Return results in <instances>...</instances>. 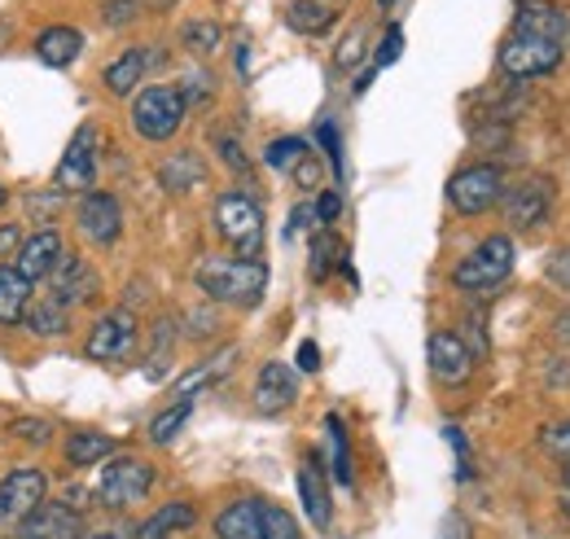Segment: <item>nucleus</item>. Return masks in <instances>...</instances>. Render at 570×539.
Here are the masks:
<instances>
[{
    "label": "nucleus",
    "instance_id": "obj_8",
    "mask_svg": "<svg viewBox=\"0 0 570 539\" xmlns=\"http://www.w3.org/2000/svg\"><path fill=\"white\" fill-rule=\"evenodd\" d=\"M137 337H141L137 316H132L128 307H115V312H106V316L88 330L83 355L97 360V364H119V360H128V355L137 351Z\"/></svg>",
    "mask_w": 570,
    "mask_h": 539
},
{
    "label": "nucleus",
    "instance_id": "obj_30",
    "mask_svg": "<svg viewBox=\"0 0 570 539\" xmlns=\"http://www.w3.org/2000/svg\"><path fill=\"white\" fill-rule=\"evenodd\" d=\"M233 355H237V351H233V346H228V351H219V355H215V360H207V364H198V369H194V373H185V378H180V382H176V400H194V395H198V391H203V386H212L215 378H219V373H224V369H228V360H233Z\"/></svg>",
    "mask_w": 570,
    "mask_h": 539
},
{
    "label": "nucleus",
    "instance_id": "obj_37",
    "mask_svg": "<svg viewBox=\"0 0 570 539\" xmlns=\"http://www.w3.org/2000/svg\"><path fill=\"white\" fill-rule=\"evenodd\" d=\"M171 346H176V325H171V321H158V342H154V351H149V378L163 373V364L171 360Z\"/></svg>",
    "mask_w": 570,
    "mask_h": 539
},
{
    "label": "nucleus",
    "instance_id": "obj_55",
    "mask_svg": "<svg viewBox=\"0 0 570 539\" xmlns=\"http://www.w3.org/2000/svg\"><path fill=\"white\" fill-rule=\"evenodd\" d=\"M562 491H570V461L562 465Z\"/></svg>",
    "mask_w": 570,
    "mask_h": 539
},
{
    "label": "nucleus",
    "instance_id": "obj_15",
    "mask_svg": "<svg viewBox=\"0 0 570 539\" xmlns=\"http://www.w3.org/2000/svg\"><path fill=\"white\" fill-rule=\"evenodd\" d=\"M298 500H303V513L316 531H330L334 522V500H330V482H325V470H321V457L307 452L303 465H298Z\"/></svg>",
    "mask_w": 570,
    "mask_h": 539
},
{
    "label": "nucleus",
    "instance_id": "obj_53",
    "mask_svg": "<svg viewBox=\"0 0 570 539\" xmlns=\"http://www.w3.org/2000/svg\"><path fill=\"white\" fill-rule=\"evenodd\" d=\"M79 539H137V531H128V527L124 531H83Z\"/></svg>",
    "mask_w": 570,
    "mask_h": 539
},
{
    "label": "nucleus",
    "instance_id": "obj_21",
    "mask_svg": "<svg viewBox=\"0 0 570 539\" xmlns=\"http://www.w3.org/2000/svg\"><path fill=\"white\" fill-rule=\"evenodd\" d=\"M79 53H83V36H79L75 27H49V31L36 36V58H40L45 67L67 70Z\"/></svg>",
    "mask_w": 570,
    "mask_h": 539
},
{
    "label": "nucleus",
    "instance_id": "obj_47",
    "mask_svg": "<svg viewBox=\"0 0 570 539\" xmlns=\"http://www.w3.org/2000/svg\"><path fill=\"white\" fill-rule=\"evenodd\" d=\"M338 215H343V194H338V189H325V194L316 198V219H321V224H334Z\"/></svg>",
    "mask_w": 570,
    "mask_h": 539
},
{
    "label": "nucleus",
    "instance_id": "obj_27",
    "mask_svg": "<svg viewBox=\"0 0 570 539\" xmlns=\"http://www.w3.org/2000/svg\"><path fill=\"white\" fill-rule=\"evenodd\" d=\"M115 457V439L110 434H97V430H79L67 439V465L71 470H92L101 461Z\"/></svg>",
    "mask_w": 570,
    "mask_h": 539
},
{
    "label": "nucleus",
    "instance_id": "obj_35",
    "mask_svg": "<svg viewBox=\"0 0 570 539\" xmlns=\"http://www.w3.org/2000/svg\"><path fill=\"white\" fill-rule=\"evenodd\" d=\"M264 539H303V531H298V522H294L289 509L264 500Z\"/></svg>",
    "mask_w": 570,
    "mask_h": 539
},
{
    "label": "nucleus",
    "instance_id": "obj_22",
    "mask_svg": "<svg viewBox=\"0 0 570 539\" xmlns=\"http://www.w3.org/2000/svg\"><path fill=\"white\" fill-rule=\"evenodd\" d=\"M31 307V281L13 264H0V325H22Z\"/></svg>",
    "mask_w": 570,
    "mask_h": 539
},
{
    "label": "nucleus",
    "instance_id": "obj_19",
    "mask_svg": "<svg viewBox=\"0 0 570 539\" xmlns=\"http://www.w3.org/2000/svg\"><path fill=\"white\" fill-rule=\"evenodd\" d=\"M215 539H264V500L242 496L233 504H224L212 522Z\"/></svg>",
    "mask_w": 570,
    "mask_h": 539
},
{
    "label": "nucleus",
    "instance_id": "obj_2",
    "mask_svg": "<svg viewBox=\"0 0 570 539\" xmlns=\"http://www.w3.org/2000/svg\"><path fill=\"white\" fill-rule=\"evenodd\" d=\"M185 115H189V106H185V97H180L176 84H149V88L137 92V101H132V128L149 145L171 140V136L185 128Z\"/></svg>",
    "mask_w": 570,
    "mask_h": 539
},
{
    "label": "nucleus",
    "instance_id": "obj_26",
    "mask_svg": "<svg viewBox=\"0 0 570 539\" xmlns=\"http://www.w3.org/2000/svg\"><path fill=\"white\" fill-rule=\"evenodd\" d=\"M158 180H163V189H171V194H189V189H198V185L207 180V167H203V158H198L194 149H180V154H171V158L163 163Z\"/></svg>",
    "mask_w": 570,
    "mask_h": 539
},
{
    "label": "nucleus",
    "instance_id": "obj_13",
    "mask_svg": "<svg viewBox=\"0 0 570 539\" xmlns=\"http://www.w3.org/2000/svg\"><path fill=\"white\" fill-rule=\"evenodd\" d=\"M426 364H430V373H434V382H443V386H465V382L474 378V351L456 334H448V330L430 334Z\"/></svg>",
    "mask_w": 570,
    "mask_h": 539
},
{
    "label": "nucleus",
    "instance_id": "obj_50",
    "mask_svg": "<svg viewBox=\"0 0 570 539\" xmlns=\"http://www.w3.org/2000/svg\"><path fill=\"white\" fill-rule=\"evenodd\" d=\"M312 219H316V206H294V210H289V224H285V237H298Z\"/></svg>",
    "mask_w": 570,
    "mask_h": 539
},
{
    "label": "nucleus",
    "instance_id": "obj_10",
    "mask_svg": "<svg viewBox=\"0 0 570 539\" xmlns=\"http://www.w3.org/2000/svg\"><path fill=\"white\" fill-rule=\"evenodd\" d=\"M75 228L83 233V242L110 246L124 233V206H119L115 194H106V189H88L79 198V206H75Z\"/></svg>",
    "mask_w": 570,
    "mask_h": 539
},
{
    "label": "nucleus",
    "instance_id": "obj_32",
    "mask_svg": "<svg viewBox=\"0 0 570 539\" xmlns=\"http://www.w3.org/2000/svg\"><path fill=\"white\" fill-rule=\"evenodd\" d=\"M307 154H312V149H307V140H303V136H282V140H268L264 163H268L273 171H294Z\"/></svg>",
    "mask_w": 570,
    "mask_h": 539
},
{
    "label": "nucleus",
    "instance_id": "obj_1",
    "mask_svg": "<svg viewBox=\"0 0 570 539\" xmlns=\"http://www.w3.org/2000/svg\"><path fill=\"white\" fill-rule=\"evenodd\" d=\"M194 285L224 307H255L268 290V264L264 259H224V255H207L194 268Z\"/></svg>",
    "mask_w": 570,
    "mask_h": 539
},
{
    "label": "nucleus",
    "instance_id": "obj_46",
    "mask_svg": "<svg viewBox=\"0 0 570 539\" xmlns=\"http://www.w3.org/2000/svg\"><path fill=\"white\" fill-rule=\"evenodd\" d=\"M544 448H549V452H558L562 461H570V421H562V425H549V430H544Z\"/></svg>",
    "mask_w": 570,
    "mask_h": 539
},
{
    "label": "nucleus",
    "instance_id": "obj_45",
    "mask_svg": "<svg viewBox=\"0 0 570 539\" xmlns=\"http://www.w3.org/2000/svg\"><path fill=\"white\" fill-rule=\"evenodd\" d=\"M544 276H549V281H553L558 290H567V294H570V246H567V251H558V255L549 259Z\"/></svg>",
    "mask_w": 570,
    "mask_h": 539
},
{
    "label": "nucleus",
    "instance_id": "obj_54",
    "mask_svg": "<svg viewBox=\"0 0 570 539\" xmlns=\"http://www.w3.org/2000/svg\"><path fill=\"white\" fill-rule=\"evenodd\" d=\"M562 518L570 522V491H562Z\"/></svg>",
    "mask_w": 570,
    "mask_h": 539
},
{
    "label": "nucleus",
    "instance_id": "obj_29",
    "mask_svg": "<svg viewBox=\"0 0 570 539\" xmlns=\"http://www.w3.org/2000/svg\"><path fill=\"white\" fill-rule=\"evenodd\" d=\"M194 416V400H176L171 408H163L154 421H149V443H158V448H167L180 430H185V421Z\"/></svg>",
    "mask_w": 570,
    "mask_h": 539
},
{
    "label": "nucleus",
    "instance_id": "obj_7",
    "mask_svg": "<svg viewBox=\"0 0 570 539\" xmlns=\"http://www.w3.org/2000/svg\"><path fill=\"white\" fill-rule=\"evenodd\" d=\"M562 67V45L544 40V36H527V31H509V40L500 45V70L509 79H540Z\"/></svg>",
    "mask_w": 570,
    "mask_h": 539
},
{
    "label": "nucleus",
    "instance_id": "obj_24",
    "mask_svg": "<svg viewBox=\"0 0 570 539\" xmlns=\"http://www.w3.org/2000/svg\"><path fill=\"white\" fill-rule=\"evenodd\" d=\"M194 522H198V509H194L189 500H171V504H163L149 522L137 527V539H171V536H180V531H194Z\"/></svg>",
    "mask_w": 570,
    "mask_h": 539
},
{
    "label": "nucleus",
    "instance_id": "obj_11",
    "mask_svg": "<svg viewBox=\"0 0 570 539\" xmlns=\"http://www.w3.org/2000/svg\"><path fill=\"white\" fill-rule=\"evenodd\" d=\"M92 180H97V128L83 124L71 136V145H67L58 171H53V189L58 194H83V189H92Z\"/></svg>",
    "mask_w": 570,
    "mask_h": 539
},
{
    "label": "nucleus",
    "instance_id": "obj_48",
    "mask_svg": "<svg viewBox=\"0 0 570 539\" xmlns=\"http://www.w3.org/2000/svg\"><path fill=\"white\" fill-rule=\"evenodd\" d=\"M443 434H448V443H452V448H456V478H461V482H465V478H470V452H465V439H461V430H456V425H448V430H443Z\"/></svg>",
    "mask_w": 570,
    "mask_h": 539
},
{
    "label": "nucleus",
    "instance_id": "obj_12",
    "mask_svg": "<svg viewBox=\"0 0 570 539\" xmlns=\"http://www.w3.org/2000/svg\"><path fill=\"white\" fill-rule=\"evenodd\" d=\"M83 536V518L67 500H49L36 513H27L18 527H9L4 539H79Z\"/></svg>",
    "mask_w": 570,
    "mask_h": 539
},
{
    "label": "nucleus",
    "instance_id": "obj_3",
    "mask_svg": "<svg viewBox=\"0 0 570 539\" xmlns=\"http://www.w3.org/2000/svg\"><path fill=\"white\" fill-rule=\"evenodd\" d=\"M215 233L237 246V259H259L264 251V206L250 194H219L215 198Z\"/></svg>",
    "mask_w": 570,
    "mask_h": 539
},
{
    "label": "nucleus",
    "instance_id": "obj_5",
    "mask_svg": "<svg viewBox=\"0 0 570 539\" xmlns=\"http://www.w3.org/2000/svg\"><path fill=\"white\" fill-rule=\"evenodd\" d=\"M504 189L509 185H504V171L497 163H474V167H461L448 180V203L456 215H483V210L500 206Z\"/></svg>",
    "mask_w": 570,
    "mask_h": 539
},
{
    "label": "nucleus",
    "instance_id": "obj_6",
    "mask_svg": "<svg viewBox=\"0 0 570 539\" xmlns=\"http://www.w3.org/2000/svg\"><path fill=\"white\" fill-rule=\"evenodd\" d=\"M154 478H158L154 465L141 457H110L101 470V482H97V496L106 509H132L154 491Z\"/></svg>",
    "mask_w": 570,
    "mask_h": 539
},
{
    "label": "nucleus",
    "instance_id": "obj_25",
    "mask_svg": "<svg viewBox=\"0 0 570 539\" xmlns=\"http://www.w3.org/2000/svg\"><path fill=\"white\" fill-rule=\"evenodd\" d=\"M27 330L36 337H67L71 334V307L58 303L53 294L31 298V307H27Z\"/></svg>",
    "mask_w": 570,
    "mask_h": 539
},
{
    "label": "nucleus",
    "instance_id": "obj_9",
    "mask_svg": "<svg viewBox=\"0 0 570 539\" xmlns=\"http://www.w3.org/2000/svg\"><path fill=\"white\" fill-rule=\"evenodd\" d=\"M49 496V478L36 465H18L0 478V527H18L27 513H36Z\"/></svg>",
    "mask_w": 570,
    "mask_h": 539
},
{
    "label": "nucleus",
    "instance_id": "obj_33",
    "mask_svg": "<svg viewBox=\"0 0 570 539\" xmlns=\"http://www.w3.org/2000/svg\"><path fill=\"white\" fill-rule=\"evenodd\" d=\"M325 430H330V443H334V478H338L343 487H352L356 473H352V448H347V425H343V416H325Z\"/></svg>",
    "mask_w": 570,
    "mask_h": 539
},
{
    "label": "nucleus",
    "instance_id": "obj_4",
    "mask_svg": "<svg viewBox=\"0 0 570 539\" xmlns=\"http://www.w3.org/2000/svg\"><path fill=\"white\" fill-rule=\"evenodd\" d=\"M509 272H513V242L504 233H497L452 268V285L465 290V294H488Z\"/></svg>",
    "mask_w": 570,
    "mask_h": 539
},
{
    "label": "nucleus",
    "instance_id": "obj_57",
    "mask_svg": "<svg viewBox=\"0 0 570 539\" xmlns=\"http://www.w3.org/2000/svg\"><path fill=\"white\" fill-rule=\"evenodd\" d=\"M391 4H395V0H382V9H391Z\"/></svg>",
    "mask_w": 570,
    "mask_h": 539
},
{
    "label": "nucleus",
    "instance_id": "obj_14",
    "mask_svg": "<svg viewBox=\"0 0 570 539\" xmlns=\"http://www.w3.org/2000/svg\"><path fill=\"white\" fill-rule=\"evenodd\" d=\"M49 294L58 298V303H67V307H79V303H92L97 294H101V276L92 264H83L79 255H62V264L53 268L49 276Z\"/></svg>",
    "mask_w": 570,
    "mask_h": 539
},
{
    "label": "nucleus",
    "instance_id": "obj_42",
    "mask_svg": "<svg viewBox=\"0 0 570 539\" xmlns=\"http://www.w3.org/2000/svg\"><path fill=\"white\" fill-rule=\"evenodd\" d=\"M400 53H404V31H400V27H386V36H382V49H377V58H373V70L391 67Z\"/></svg>",
    "mask_w": 570,
    "mask_h": 539
},
{
    "label": "nucleus",
    "instance_id": "obj_16",
    "mask_svg": "<svg viewBox=\"0 0 570 539\" xmlns=\"http://www.w3.org/2000/svg\"><path fill=\"white\" fill-rule=\"evenodd\" d=\"M62 255H67L62 233H58V228H40V233H31V237L22 242V251H18V259H13V268L22 272L27 281H49L53 268L62 264Z\"/></svg>",
    "mask_w": 570,
    "mask_h": 539
},
{
    "label": "nucleus",
    "instance_id": "obj_56",
    "mask_svg": "<svg viewBox=\"0 0 570 539\" xmlns=\"http://www.w3.org/2000/svg\"><path fill=\"white\" fill-rule=\"evenodd\" d=\"M4 203H9V194H4V185H0V206H4Z\"/></svg>",
    "mask_w": 570,
    "mask_h": 539
},
{
    "label": "nucleus",
    "instance_id": "obj_18",
    "mask_svg": "<svg viewBox=\"0 0 570 539\" xmlns=\"http://www.w3.org/2000/svg\"><path fill=\"white\" fill-rule=\"evenodd\" d=\"M500 210H504V224H513V228H535V224H544V215H549V189H544L540 180H522V185L504 189Z\"/></svg>",
    "mask_w": 570,
    "mask_h": 539
},
{
    "label": "nucleus",
    "instance_id": "obj_51",
    "mask_svg": "<svg viewBox=\"0 0 570 539\" xmlns=\"http://www.w3.org/2000/svg\"><path fill=\"white\" fill-rule=\"evenodd\" d=\"M298 369L303 373H316L321 369V346L316 342H298Z\"/></svg>",
    "mask_w": 570,
    "mask_h": 539
},
{
    "label": "nucleus",
    "instance_id": "obj_49",
    "mask_svg": "<svg viewBox=\"0 0 570 539\" xmlns=\"http://www.w3.org/2000/svg\"><path fill=\"white\" fill-rule=\"evenodd\" d=\"M22 228L18 224H0V259H9V255H18L22 251Z\"/></svg>",
    "mask_w": 570,
    "mask_h": 539
},
{
    "label": "nucleus",
    "instance_id": "obj_20",
    "mask_svg": "<svg viewBox=\"0 0 570 539\" xmlns=\"http://www.w3.org/2000/svg\"><path fill=\"white\" fill-rule=\"evenodd\" d=\"M567 27L570 18L558 9V4H549V0H522L518 4V18H513V31H527V36H544V40H567Z\"/></svg>",
    "mask_w": 570,
    "mask_h": 539
},
{
    "label": "nucleus",
    "instance_id": "obj_38",
    "mask_svg": "<svg viewBox=\"0 0 570 539\" xmlns=\"http://www.w3.org/2000/svg\"><path fill=\"white\" fill-rule=\"evenodd\" d=\"M364 40H368V31L364 27H352L347 36H343V45H338V53H334V62L343 70H352L364 58Z\"/></svg>",
    "mask_w": 570,
    "mask_h": 539
},
{
    "label": "nucleus",
    "instance_id": "obj_28",
    "mask_svg": "<svg viewBox=\"0 0 570 539\" xmlns=\"http://www.w3.org/2000/svg\"><path fill=\"white\" fill-rule=\"evenodd\" d=\"M285 22H289V31H298V36H325V31L334 27V9L321 4V0H294L289 13H285Z\"/></svg>",
    "mask_w": 570,
    "mask_h": 539
},
{
    "label": "nucleus",
    "instance_id": "obj_17",
    "mask_svg": "<svg viewBox=\"0 0 570 539\" xmlns=\"http://www.w3.org/2000/svg\"><path fill=\"white\" fill-rule=\"evenodd\" d=\"M298 400V378H294V369L282 364V360H268L264 369H259V378H255V408L264 412V416H277L285 408H294Z\"/></svg>",
    "mask_w": 570,
    "mask_h": 539
},
{
    "label": "nucleus",
    "instance_id": "obj_40",
    "mask_svg": "<svg viewBox=\"0 0 570 539\" xmlns=\"http://www.w3.org/2000/svg\"><path fill=\"white\" fill-rule=\"evenodd\" d=\"M180 97H185V106H198V101H207V97H212V75H207V70H189V75H185V88H180Z\"/></svg>",
    "mask_w": 570,
    "mask_h": 539
},
{
    "label": "nucleus",
    "instance_id": "obj_44",
    "mask_svg": "<svg viewBox=\"0 0 570 539\" xmlns=\"http://www.w3.org/2000/svg\"><path fill=\"white\" fill-rule=\"evenodd\" d=\"M294 185H298V189H316V185H321V158H316V154H307V158L294 167Z\"/></svg>",
    "mask_w": 570,
    "mask_h": 539
},
{
    "label": "nucleus",
    "instance_id": "obj_23",
    "mask_svg": "<svg viewBox=\"0 0 570 539\" xmlns=\"http://www.w3.org/2000/svg\"><path fill=\"white\" fill-rule=\"evenodd\" d=\"M149 49H128L124 58H115L106 75H101V84H106V92L110 97H132L137 92V84L145 79V70H149Z\"/></svg>",
    "mask_w": 570,
    "mask_h": 539
},
{
    "label": "nucleus",
    "instance_id": "obj_39",
    "mask_svg": "<svg viewBox=\"0 0 570 539\" xmlns=\"http://www.w3.org/2000/svg\"><path fill=\"white\" fill-rule=\"evenodd\" d=\"M101 13H106V27H128L141 18V0H106Z\"/></svg>",
    "mask_w": 570,
    "mask_h": 539
},
{
    "label": "nucleus",
    "instance_id": "obj_36",
    "mask_svg": "<svg viewBox=\"0 0 570 539\" xmlns=\"http://www.w3.org/2000/svg\"><path fill=\"white\" fill-rule=\"evenodd\" d=\"M9 434L22 439V443H31V448H45V443L53 439L49 421H40V416H13V421H9Z\"/></svg>",
    "mask_w": 570,
    "mask_h": 539
},
{
    "label": "nucleus",
    "instance_id": "obj_34",
    "mask_svg": "<svg viewBox=\"0 0 570 539\" xmlns=\"http://www.w3.org/2000/svg\"><path fill=\"white\" fill-rule=\"evenodd\" d=\"M180 40H185V49L189 53H198V58H207L219 49V40H224V31L215 27V22H189L185 31H180Z\"/></svg>",
    "mask_w": 570,
    "mask_h": 539
},
{
    "label": "nucleus",
    "instance_id": "obj_31",
    "mask_svg": "<svg viewBox=\"0 0 570 539\" xmlns=\"http://www.w3.org/2000/svg\"><path fill=\"white\" fill-rule=\"evenodd\" d=\"M343 246H338V237L330 233V228H321L316 237H312V281H325L334 268H343Z\"/></svg>",
    "mask_w": 570,
    "mask_h": 539
},
{
    "label": "nucleus",
    "instance_id": "obj_41",
    "mask_svg": "<svg viewBox=\"0 0 570 539\" xmlns=\"http://www.w3.org/2000/svg\"><path fill=\"white\" fill-rule=\"evenodd\" d=\"M316 136H321V145H325V154H330V167H334V176H343V140H338V128H334V119H325V124L316 128Z\"/></svg>",
    "mask_w": 570,
    "mask_h": 539
},
{
    "label": "nucleus",
    "instance_id": "obj_43",
    "mask_svg": "<svg viewBox=\"0 0 570 539\" xmlns=\"http://www.w3.org/2000/svg\"><path fill=\"white\" fill-rule=\"evenodd\" d=\"M215 149H219V158H224L233 171H250V158L242 154V140H233V136H215Z\"/></svg>",
    "mask_w": 570,
    "mask_h": 539
},
{
    "label": "nucleus",
    "instance_id": "obj_52",
    "mask_svg": "<svg viewBox=\"0 0 570 539\" xmlns=\"http://www.w3.org/2000/svg\"><path fill=\"white\" fill-rule=\"evenodd\" d=\"M439 539H470V522L461 518V513H448V522H443V536Z\"/></svg>",
    "mask_w": 570,
    "mask_h": 539
}]
</instances>
